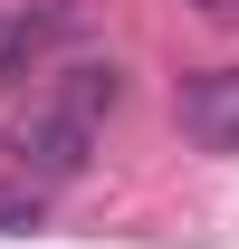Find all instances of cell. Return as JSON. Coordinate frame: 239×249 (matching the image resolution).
Instances as JSON below:
<instances>
[{
	"label": "cell",
	"instance_id": "obj_5",
	"mask_svg": "<svg viewBox=\"0 0 239 249\" xmlns=\"http://www.w3.org/2000/svg\"><path fill=\"white\" fill-rule=\"evenodd\" d=\"M191 10H201V19H239V0H191Z\"/></svg>",
	"mask_w": 239,
	"mask_h": 249
},
{
	"label": "cell",
	"instance_id": "obj_4",
	"mask_svg": "<svg viewBox=\"0 0 239 249\" xmlns=\"http://www.w3.org/2000/svg\"><path fill=\"white\" fill-rule=\"evenodd\" d=\"M0 230H38V182L29 192H0Z\"/></svg>",
	"mask_w": 239,
	"mask_h": 249
},
{
	"label": "cell",
	"instance_id": "obj_2",
	"mask_svg": "<svg viewBox=\"0 0 239 249\" xmlns=\"http://www.w3.org/2000/svg\"><path fill=\"white\" fill-rule=\"evenodd\" d=\"M77 38H86V19L67 0H0V96L29 87V77H48Z\"/></svg>",
	"mask_w": 239,
	"mask_h": 249
},
{
	"label": "cell",
	"instance_id": "obj_3",
	"mask_svg": "<svg viewBox=\"0 0 239 249\" xmlns=\"http://www.w3.org/2000/svg\"><path fill=\"white\" fill-rule=\"evenodd\" d=\"M172 115L201 154H239V67H191L172 87Z\"/></svg>",
	"mask_w": 239,
	"mask_h": 249
},
{
	"label": "cell",
	"instance_id": "obj_1",
	"mask_svg": "<svg viewBox=\"0 0 239 249\" xmlns=\"http://www.w3.org/2000/svg\"><path fill=\"white\" fill-rule=\"evenodd\" d=\"M115 106H124V67L115 58L48 67V87L29 96V115L10 124V163H19L29 182H77V173L96 163V134H105Z\"/></svg>",
	"mask_w": 239,
	"mask_h": 249
}]
</instances>
